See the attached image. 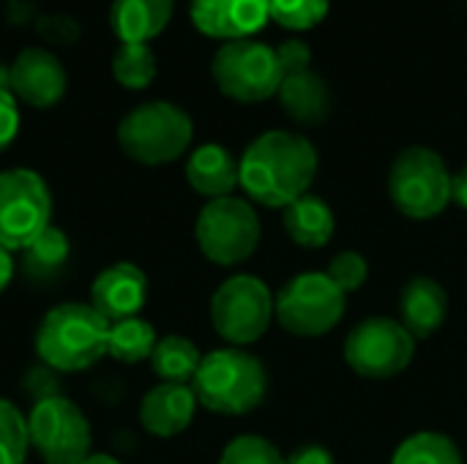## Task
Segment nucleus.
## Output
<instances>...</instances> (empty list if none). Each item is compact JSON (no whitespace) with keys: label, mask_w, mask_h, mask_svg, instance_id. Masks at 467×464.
Masks as SVG:
<instances>
[{"label":"nucleus","mask_w":467,"mask_h":464,"mask_svg":"<svg viewBox=\"0 0 467 464\" xmlns=\"http://www.w3.org/2000/svg\"><path fill=\"white\" fill-rule=\"evenodd\" d=\"M317 175L315 145L293 131H265L244 150L238 161V186L265 208H287L304 194Z\"/></svg>","instance_id":"obj_1"},{"label":"nucleus","mask_w":467,"mask_h":464,"mask_svg":"<svg viewBox=\"0 0 467 464\" xmlns=\"http://www.w3.org/2000/svg\"><path fill=\"white\" fill-rule=\"evenodd\" d=\"M109 325L112 323L104 320L90 304H57L41 317L36 328V356L52 372H85L107 356Z\"/></svg>","instance_id":"obj_2"},{"label":"nucleus","mask_w":467,"mask_h":464,"mask_svg":"<svg viewBox=\"0 0 467 464\" xmlns=\"http://www.w3.org/2000/svg\"><path fill=\"white\" fill-rule=\"evenodd\" d=\"M197 402L219 416H246L263 405L268 375L257 356L241 347L205 353L192 380Z\"/></svg>","instance_id":"obj_3"},{"label":"nucleus","mask_w":467,"mask_h":464,"mask_svg":"<svg viewBox=\"0 0 467 464\" xmlns=\"http://www.w3.org/2000/svg\"><path fill=\"white\" fill-rule=\"evenodd\" d=\"M192 139L194 123L189 112L172 101H145L118 123V145L123 156L142 167H161L181 159Z\"/></svg>","instance_id":"obj_4"},{"label":"nucleus","mask_w":467,"mask_h":464,"mask_svg":"<svg viewBox=\"0 0 467 464\" xmlns=\"http://www.w3.org/2000/svg\"><path fill=\"white\" fill-rule=\"evenodd\" d=\"M389 194L394 208L416 222L435 219L451 202V172L446 161L424 148H405L389 172Z\"/></svg>","instance_id":"obj_5"},{"label":"nucleus","mask_w":467,"mask_h":464,"mask_svg":"<svg viewBox=\"0 0 467 464\" xmlns=\"http://www.w3.org/2000/svg\"><path fill=\"white\" fill-rule=\"evenodd\" d=\"M194 238L205 260L213 265H238L249 260L260 243V219L249 200L235 194L208 200L194 222Z\"/></svg>","instance_id":"obj_6"},{"label":"nucleus","mask_w":467,"mask_h":464,"mask_svg":"<svg viewBox=\"0 0 467 464\" xmlns=\"http://www.w3.org/2000/svg\"><path fill=\"white\" fill-rule=\"evenodd\" d=\"M211 74L216 88L241 104H260L276 96L285 79L276 49L254 38L222 44L211 60Z\"/></svg>","instance_id":"obj_7"},{"label":"nucleus","mask_w":467,"mask_h":464,"mask_svg":"<svg viewBox=\"0 0 467 464\" xmlns=\"http://www.w3.org/2000/svg\"><path fill=\"white\" fill-rule=\"evenodd\" d=\"M52 224V191L30 167L0 172V246L25 252Z\"/></svg>","instance_id":"obj_8"},{"label":"nucleus","mask_w":467,"mask_h":464,"mask_svg":"<svg viewBox=\"0 0 467 464\" xmlns=\"http://www.w3.org/2000/svg\"><path fill=\"white\" fill-rule=\"evenodd\" d=\"M30 449L44 464H82L93 451V429L85 413L66 397L52 394L27 416Z\"/></svg>","instance_id":"obj_9"},{"label":"nucleus","mask_w":467,"mask_h":464,"mask_svg":"<svg viewBox=\"0 0 467 464\" xmlns=\"http://www.w3.org/2000/svg\"><path fill=\"white\" fill-rule=\"evenodd\" d=\"M274 317V295L268 284L252 273L230 276L211 298L213 331L233 347H246L263 339Z\"/></svg>","instance_id":"obj_10"},{"label":"nucleus","mask_w":467,"mask_h":464,"mask_svg":"<svg viewBox=\"0 0 467 464\" xmlns=\"http://www.w3.org/2000/svg\"><path fill=\"white\" fill-rule=\"evenodd\" d=\"M348 295L326 273H298L274 298L279 325L293 336H326L345 317Z\"/></svg>","instance_id":"obj_11"},{"label":"nucleus","mask_w":467,"mask_h":464,"mask_svg":"<svg viewBox=\"0 0 467 464\" xmlns=\"http://www.w3.org/2000/svg\"><path fill=\"white\" fill-rule=\"evenodd\" d=\"M416 353V339L400 320L369 317L358 323L345 339L348 366L367 380H389L402 375Z\"/></svg>","instance_id":"obj_12"},{"label":"nucleus","mask_w":467,"mask_h":464,"mask_svg":"<svg viewBox=\"0 0 467 464\" xmlns=\"http://www.w3.org/2000/svg\"><path fill=\"white\" fill-rule=\"evenodd\" d=\"M5 88L11 96L33 109H52L63 101L68 77L63 63L41 46L22 49L5 71Z\"/></svg>","instance_id":"obj_13"},{"label":"nucleus","mask_w":467,"mask_h":464,"mask_svg":"<svg viewBox=\"0 0 467 464\" xmlns=\"http://www.w3.org/2000/svg\"><path fill=\"white\" fill-rule=\"evenodd\" d=\"M192 25L222 44L254 36L271 19V0H192Z\"/></svg>","instance_id":"obj_14"},{"label":"nucleus","mask_w":467,"mask_h":464,"mask_svg":"<svg viewBox=\"0 0 467 464\" xmlns=\"http://www.w3.org/2000/svg\"><path fill=\"white\" fill-rule=\"evenodd\" d=\"M145 301L148 276L134 263H112L90 284V306L109 323L137 317Z\"/></svg>","instance_id":"obj_15"},{"label":"nucleus","mask_w":467,"mask_h":464,"mask_svg":"<svg viewBox=\"0 0 467 464\" xmlns=\"http://www.w3.org/2000/svg\"><path fill=\"white\" fill-rule=\"evenodd\" d=\"M197 405L192 386L159 383L140 402V424L153 438H175L192 427Z\"/></svg>","instance_id":"obj_16"},{"label":"nucleus","mask_w":467,"mask_h":464,"mask_svg":"<svg viewBox=\"0 0 467 464\" xmlns=\"http://www.w3.org/2000/svg\"><path fill=\"white\" fill-rule=\"evenodd\" d=\"M446 317H449V295L443 284H438L430 276H416L402 287L400 323L416 342L430 339L435 331H441Z\"/></svg>","instance_id":"obj_17"},{"label":"nucleus","mask_w":467,"mask_h":464,"mask_svg":"<svg viewBox=\"0 0 467 464\" xmlns=\"http://www.w3.org/2000/svg\"><path fill=\"white\" fill-rule=\"evenodd\" d=\"M175 11V0H112L109 27L120 44H150L164 33Z\"/></svg>","instance_id":"obj_18"},{"label":"nucleus","mask_w":467,"mask_h":464,"mask_svg":"<svg viewBox=\"0 0 467 464\" xmlns=\"http://www.w3.org/2000/svg\"><path fill=\"white\" fill-rule=\"evenodd\" d=\"M186 180L197 194L208 200L230 197L238 189V161L227 148L216 142L200 145L186 159Z\"/></svg>","instance_id":"obj_19"},{"label":"nucleus","mask_w":467,"mask_h":464,"mask_svg":"<svg viewBox=\"0 0 467 464\" xmlns=\"http://www.w3.org/2000/svg\"><path fill=\"white\" fill-rule=\"evenodd\" d=\"M279 104L282 109L304 126H317L328 118L331 112V93L326 79L317 71H301L290 74L279 85Z\"/></svg>","instance_id":"obj_20"},{"label":"nucleus","mask_w":467,"mask_h":464,"mask_svg":"<svg viewBox=\"0 0 467 464\" xmlns=\"http://www.w3.org/2000/svg\"><path fill=\"white\" fill-rule=\"evenodd\" d=\"M285 232L304 249H320L331 241L337 219L331 205L317 194H304L282 211Z\"/></svg>","instance_id":"obj_21"},{"label":"nucleus","mask_w":467,"mask_h":464,"mask_svg":"<svg viewBox=\"0 0 467 464\" xmlns=\"http://www.w3.org/2000/svg\"><path fill=\"white\" fill-rule=\"evenodd\" d=\"M200 361H202L200 347L192 339L178 336V334L161 336L150 356L153 375L161 383H183V386H192V380L200 369Z\"/></svg>","instance_id":"obj_22"},{"label":"nucleus","mask_w":467,"mask_h":464,"mask_svg":"<svg viewBox=\"0 0 467 464\" xmlns=\"http://www.w3.org/2000/svg\"><path fill=\"white\" fill-rule=\"evenodd\" d=\"M159 336L156 328L137 317L120 320L109 325V339H107V356L120 361V364H140V361H150L153 347H156Z\"/></svg>","instance_id":"obj_23"},{"label":"nucleus","mask_w":467,"mask_h":464,"mask_svg":"<svg viewBox=\"0 0 467 464\" xmlns=\"http://www.w3.org/2000/svg\"><path fill=\"white\" fill-rule=\"evenodd\" d=\"M391 464H462V454L449 435L419 432L402 440Z\"/></svg>","instance_id":"obj_24"},{"label":"nucleus","mask_w":467,"mask_h":464,"mask_svg":"<svg viewBox=\"0 0 467 464\" xmlns=\"http://www.w3.org/2000/svg\"><path fill=\"white\" fill-rule=\"evenodd\" d=\"M112 77L126 90H145L156 79V55L150 44H120L112 55Z\"/></svg>","instance_id":"obj_25"},{"label":"nucleus","mask_w":467,"mask_h":464,"mask_svg":"<svg viewBox=\"0 0 467 464\" xmlns=\"http://www.w3.org/2000/svg\"><path fill=\"white\" fill-rule=\"evenodd\" d=\"M68 254H71L68 235H66L60 227L49 224V227H47V230L22 252V260H25V271H27L30 276L44 279V276H52L55 271H60V268L66 265Z\"/></svg>","instance_id":"obj_26"},{"label":"nucleus","mask_w":467,"mask_h":464,"mask_svg":"<svg viewBox=\"0 0 467 464\" xmlns=\"http://www.w3.org/2000/svg\"><path fill=\"white\" fill-rule=\"evenodd\" d=\"M27 451V416L11 399L0 397V464H25Z\"/></svg>","instance_id":"obj_27"},{"label":"nucleus","mask_w":467,"mask_h":464,"mask_svg":"<svg viewBox=\"0 0 467 464\" xmlns=\"http://www.w3.org/2000/svg\"><path fill=\"white\" fill-rule=\"evenodd\" d=\"M331 0H271V19L287 30H312L326 19Z\"/></svg>","instance_id":"obj_28"},{"label":"nucleus","mask_w":467,"mask_h":464,"mask_svg":"<svg viewBox=\"0 0 467 464\" xmlns=\"http://www.w3.org/2000/svg\"><path fill=\"white\" fill-rule=\"evenodd\" d=\"M219 464H287V457L260 435H241L224 446Z\"/></svg>","instance_id":"obj_29"},{"label":"nucleus","mask_w":467,"mask_h":464,"mask_svg":"<svg viewBox=\"0 0 467 464\" xmlns=\"http://www.w3.org/2000/svg\"><path fill=\"white\" fill-rule=\"evenodd\" d=\"M326 276L348 295V293H356L367 284V276H369V265L367 260L358 254V252H339L331 263H328V271Z\"/></svg>","instance_id":"obj_30"},{"label":"nucleus","mask_w":467,"mask_h":464,"mask_svg":"<svg viewBox=\"0 0 467 464\" xmlns=\"http://www.w3.org/2000/svg\"><path fill=\"white\" fill-rule=\"evenodd\" d=\"M276 57H279V66H282V74L290 77V74H301V71H309V63H312V49L306 41L301 38H287L276 46Z\"/></svg>","instance_id":"obj_31"},{"label":"nucleus","mask_w":467,"mask_h":464,"mask_svg":"<svg viewBox=\"0 0 467 464\" xmlns=\"http://www.w3.org/2000/svg\"><path fill=\"white\" fill-rule=\"evenodd\" d=\"M19 134V101L11 96L8 88H0V153L16 139Z\"/></svg>","instance_id":"obj_32"},{"label":"nucleus","mask_w":467,"mask_h":464,"mask_svg":"<svg viewBox=\"0 0 467 464\" xmlns=\"http://www.w3.org/2000/svg\"><path fill=\"white\" fill-rule=\"evenodd\" d=\"M287 464H334V457L328 449H323L317 443H306L287 457Z\"/></svg>","instance_id":"obj_33"},{"label":"nucleus","mask_w":467,"mask_h":464,"mask_svg":"<svg viewBox=\"0 0 467 464\" xmlns=\"http://www.w3.org/2000/svg\"><path fill=\"white\" fill-rule=\"evenodd\" d=\"M451 202L467 211V164L457 175H451Z\"/></svg>","instance_id":"obj_34"},{"label":"nucleus","mask_w":467,"mask_h":464,"mask_svg":"<svg viewBox=\"0 0 467 464\" xmlns=\"http://www.w3.org/2000/svg\"><path fill=\"white\" fill-rule=\"evenodd\" d=\"M11 279H14V254L0 246V293H5Z\"/></svg>","instance_id":"obj_35"},{"label":"nucleus","mask_w":467,"mask_h":464,"mask_svg":"<svg viewBox=\"0 0 467 464\" xmlns=\"http://www.w3.org/2000/svg\"><path fill=\"white\" fill-rule=\"evenodd\" d=\"M82 464H120L115 457H109V454H90L88 459Z\"/></svg>","instance_id":"obj_36"}]
</instances>
